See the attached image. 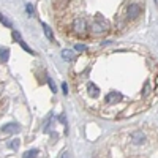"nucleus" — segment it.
<instances>
[{
    "label": "nucleus",
    "mask_w": 158,
    "mask_h": 158,
    "mask_svg": "<svg viewBox=\"0 0 158 158\" xmlns=\"http://www.w3.org/2000/svg\"><path fill=\"white\" fill-rule=\"evenodd\" d=\"M109 27H111V24L104 19L103 16H95V19H94V22H92V25H90V29H92V32H94L95 35H100V33H104V32H108L109 30Z\"/></svg>",
    "instance_id": "1"
},
{
    "label": "nucleus",
    "mask_w": 158,
    "mask_h": 158,
    "mask_svg": "<svg viewBox=\"0 0 158 158\" xmlns=\"http://www.w3.org/2000/svg\"><path fill=\"white\" fill-rule=\"evenodd\" d=\"M71 29L74 30V33H79V35H82L87 29V22L84 18H76L71 24Z\"/></svg>",
    "instance_id": "2"
},
{
    "label": "nucleus",
    "mask_w": 158,
    "mask_h": 158,
    "mask_svg": "<svg viewBox=\"0 0 158 158\" xmlns=\"http://www.w3.org/2000/svg\"><path fill=\"white\" fill-rule=\"evenodd\" d=\"M127 16L130 19H136L138 16H141V5L139 3H130L127 8Z\"/></svg>",
    "instance_id": "3"
},
{
    "label": "nucleus",
    "mask_w": 158,
    "mask_h": 158,
    "mask_svg": "<svg viewBox=\"0 0 158 158\" xmlns=\"http://www.w3.org/2000/svg\"><path fill=\"white\" fill-rule=\"evenodd\" d=\"M120 100H122V94H118V92H109V94L104 97L106 104H117Z\"/></svg>",
    "instance_id": "4"
},
{
    "label": "nucleus",
    "mask_w": 158,
    "mask_h": 158,
    "mask_svg": "<svg viewBox=\"0 0 158 158\" xmlns=\"http://www.w3.org/2000/svg\"><path fill=\"white\" fill-rule=\"evenodd\" d=\"M131 142H133L135 146H141V144L146 142V136H144L142 131H135V133L131 135Z\"/></svg>",
    "instance_id": "5"
},
{
    "label": "nucleus",
    "mask_w": 158,
    "mask_h": 158,
    "mask_svg": "<svg viewBox=\"0 0 158 158\" xmlns=\"http://www.w3.org/2000/svg\"><path fill=\"white\" fill-rule=\"evenodd\" d=\"M13 38H15L16 41H18V43H19V44L22 46V49H24V51H27L29 54H35V52H33V51H32V49H30V48H29L27 44H25V43L22 41V38H21V33H19V32H16V30H13Z\"/></svg>",
    "instance_id": "6"
},
{
    "label": "nucleus",
    "mask_w": 158,
    "mask_h": 158,
    "mask_svg": "<svg viewBox=\"0 0 158 158\" xmlns=\"http://www.w3.org/2000/svg\"><path fill=\"white\" fill-rule=\"evenodd\" d=\"M41 27H43V32H44L46 38L49 40V41H54V32H52V29L49 27L46 22H41Z\"/></svg>",
    "instance_id": "7"
},
{
    "label": "nucleus",
    "mask_w": 158,
    "mask_h": 158,
    "mask_svg": "<svg viewBox=\"0 0 158 158\" xmlns=\"http://www.w3.org/2000/svg\"><path fill=\"white\" fill-rule=\"evenodd\" d=\"M2 130L5 131V133H18L19 131V125L18 123H6L2 127Z\"/></svg>",
    "instance_id": "8"
},
{
    "label": "nucleus",
    "mask_w": 158,
    "mask_h": 158,
    "mask_svg": "<svg viewBox=\"0 0 158 158\" xmlns=\"http://www.w3.org/2000/svg\"><path fill=\"white\" fill-rule=\"evenodd\" d=\"M10 59V49L8 48H0V62H8Z\"/></svg>",
    "instance_id": "9"
},
{
    "label": "nucleus",
    "mask_w": 158,
    "mask_h": 158,
    "mask_svg": "<svg viewBox=\"0 0 158 158\" xmlns=\"http://www.w3.org/2000/svg\"><path fill=\"white\" fill-rule=\"evenodd\" d=\"M62 59H63V60H67V62H71V60L74 59L73 51H70V49H65V51H62Z\"/></svg>",
    "instance_id": "10"
},
{
    "label": "nucleus",
    "mask_w": 158,
    "mask_h": 158,
    "mask_svg": "<svg viewBox=\"0 0 158 158\" xmlns=\"http://www.w3.org/2000/svg\"><path fill=\"white\" fill-rule=\"evenodd\" d=\"M89 94L92 97H98L100 95V89L95 85V84H89Z\"/></svg>",
    "instance_id": "11"
},
{
    "label": "nucleus",
    "mask_w": 158,
    "mask_h": 158,
    "mask_svg": "<svg viewBox=\"0 0 158 158\" xmlns=\"http://www.w3.org/2000/svg\"><path fill=\"white\" fill-rule=\"evenodd\" d=\"M36 155H38V150L36 149H32V150H27L24 155H22V158H36Z\"/></svg>",
    "instance_id": "12"
},
{
    "label": "nucleus",
    "mask_w": 158,
    "mask_h": 158,
    "mask_svg": "<svg viewBox=\"0 0 158 158\" xmlns=\"http://www.w3.org/2000/svg\"><path fill=\"white\" fill-rule=\"evenodd\" d=\"M19 139H13V141H10L8 142V147L10 149H13V150H18V147H19Z\"/></svg>",
    "instance_id": "13"
},
{
    "label": "nucleus",
    "mask_w": 158,
    "mask_h": 158,
    "mask_svg": "<svg viewBox=\"0 0 158 158\" xmlns=\"http://www.w3.org/2000/svg\"><path fill=\"white\" fill-rule=\"evenodd\" d=\"M0 22H2V24H5L6 27H11V22H10V21H8V19H6V18L2 15V13H0Z\"/></svg>",
    "instance_id": "14"
},
{
    "label": "nucleus",
    "mask_w": 158,
    "mask_h": 158,
    "mask_svg": "<svg viewBox=\"0 0 158 158\" xmlns=\"http://www.w3.org/2000/svg\"><path fill=\"white\" fill-rule=\"evenodd\" d=\"M74 49H76V51H79V52H85V51H87V48H85L84 44H76V46H74Z\"/></svg>",
    "instance_id": "15"
},
{
    "label": "nucleus",
    "mask_w": 158,
    "mask_h": 158,
    "mask_svg": "<svg viewBox=\"0 0 158 158\" xmlns=\"http://www.w3.org/2000/svg\"><path fill=\"white\" fill-rule=\"evenodd\" d=\"M25 11H27L29 15H33V5L32 3H27V5H25Z\"/></svg>",
    "instance_id": "16"
},
{
    "label": "nucleus",
    "mask_w": 158,
    "mask_h": 158,
    "mask_svg": "<svg viewBox=\"0 0 158 158\" xmlns=\"http://www.w3.org/2000/svg\"><path fill=\"white\" fill-rule=\"evenodd\" d=\"M48 84H49V87H51L52 92H56V84L52 82V79H51V77H48Z\"/></svg>",
    "instance_id": "17"
},
{
    "label": "nucleus",
    "mask_w": 158,
    "mask_h": 158,
    "mask_svg": "<svg viewBox=\"0 0 158 158\" xmlns=\"http://www.w3.org/2000/svg\"><path fill=\"white\" fill-rule=\"evenodd\" d=\"M62 90H63V94H65V95L68 94V85H67V82H63V84H62Z\"/></svg>",
    "instance_id": "18"
},
{
    "label": "nucleus",
    "mask_w": 158,
    "mask_h": 158,
    "mask_svg": "<svg viewBox=\"0 0 158 158\" xmlns=\"http://www.w3.org/2000/svg\"><path fill=\"white\" fill-rule=\"evenodd\" d=\"M63 158H70V153H67V152H65V153H63Z\"/></svg>",
    "instance_id": "19"
},
{
    "label": "nucleus",
    "mask_w": 158,
    "mask_h": 158,
    "mask_svg": "<svg viewBox=\"0 0 158 158\" xmlns=\"http://www.w3.org/2000/svg\"><path fill=\"white\" fill-rule=\"evenodd\" d=\"M153 2H155V5H156V6H158V0H153Z\"/></svg>",
    "instance_id": "20"
}]
</instances>
